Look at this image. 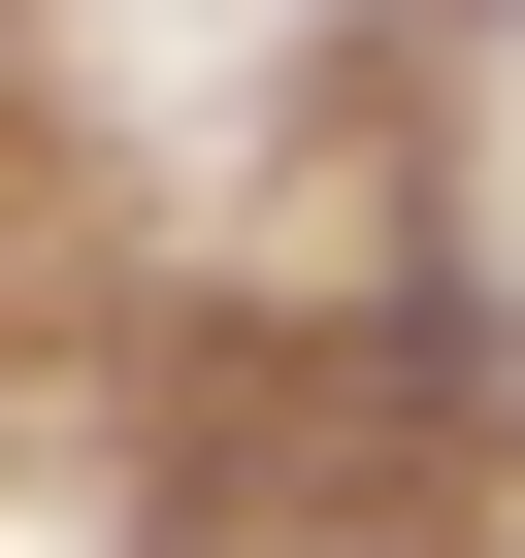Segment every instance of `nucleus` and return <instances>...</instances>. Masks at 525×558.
I'll use <instances>...</instances> for the list:
<instances>
[]
</instances>
